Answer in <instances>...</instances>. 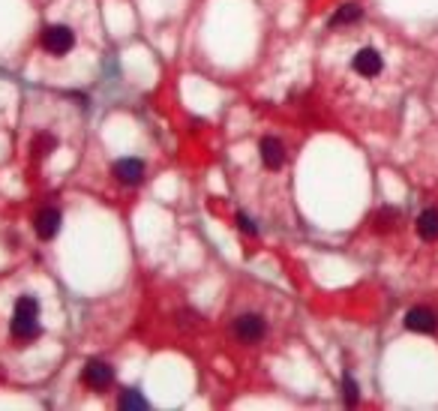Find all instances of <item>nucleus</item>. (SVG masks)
<instances>
[{
  "label": "nucleus",
  "mask_w": 438,
  "mask_h": 411,
  "mask_svg": "<svg viewBox=\"0 0 438 411\" xmlns=\"http://www.w3.org/2000/svg\"><path fill=\"white\" fill-rule=\"evenodd\" d=\"M10 333L19 345H28L33 340H39L43 327H39V300L30 298V294H21L15 300L12 309V322H10Z\"/></svg>",
  "instance_id": "obj_1"
},
{
  "label": "nucleus",
  "mask_w": 438,
  "mask_h": 411,
  "mask_svg": "<svg viewBox=\"0 0 438 411\" xmlns=\"http://www.w3.org/2000/svg\"><path fill=\"white\" fill-rule=\"evenodd\" d=\"M234 223H237V228H241L243 234H250V237H255V234H259V225H255L252 219L246 216V213H237V216H234Z\"/></svg>",
  "instance_id": "obj_15"
},
{
  "label": "nucleus",
  "mask_w": 438,
  "mask_h": 411,
  "mask_svg": "<svg viewBox=\"0 0 438 411\" xmlns=\"http://www.w3.org/2000/svg\"><path fill=\"white\" fill-rule=\"evenodd\" d=\"M111 171H114V177L127 186H138L144 180V162L135 159V156H123V159H118L111 166Z\"/></svg>",
  "instance_id": "obj_7"
},
{
  "label": "nucleus",
  "mask_w": 438,
  "mask_h": 411,
  "mask_svg": "<svg viewBox=\"0 0 438 411\" xmlns=\"http://www.w3.org/2000/svg\"><path fill=\"white\" fill-rule=\"evenodd\" d=\"M231 333H234L237 342L255 345V342L264 340V333H267V322H264L259 312H246V315H241L234 324H231Z\"/></svg>",
  "instance_id": "obj_3"
},
{
  "label": "nucleus",
  "mask_w": 438,
  "mask_h": 411,
  "mask_svg": "<svg viewBox=\"0 0 438 411\" xmlns=\"http://www.w3.org/2000/svg\"><path fill=\"white\" fill-rule=\"evenodd\" d=\"M342 397L349 406H358V399H360V390H358V384H354V378L351 375H345L342 378Z\"/></svg>",
  "instance_id": "obj_14"
},
{
  "label": "nucleus",
  "mask_w": 438,
  "mask_h": 411,
  "mask_svg": "<svg viewBox=\"0 0 438 411\" xmlns=\"http://www.w3.org/2000/svg\"><path fill=\"white\" fill-rule=\"evenodd\" d=\"M417 232L424 241H438V210L429 208L417 216Z\"/></svg>",
  "instance_id": "obj_10"
},
{
  "label": "nucleus",
  "mask_w": 438,
  "mask_h": 411,
  "mask_svg": "<svg viewBox=\"0 0 438 411\" xmlns=\"http://www.w3.org/2000/svg\"><path fill=\"white\" fill-rule=\"evenodd\" d=\"M363 19V10L358 3H345L330 15V27H342V24H358Z\"/></svg>",
  "instance_id": "obj_11"
},
{
  "label": "nucleus",
  "mask_w": 438,
  "mask_h": 411,
  "mask_svg": "<svg viewBox=\"0 0 438 411\" xmlns=\"http://www.w3.org/2000/svg\"><path fill=\"white\" fill-rule=\"evenodd\" d=\"M61 223H63L61 210H57V208H43L36 216H33V232H36L39 241H52V237L61 232Z\"/></svg>",
  "instance_id": "obj_6"
},
{
  "label": "nucleus",
  "mask_w": 438,
  "mask_h": 411,
  "mask_svg": "<svg viewBox=\"0 0 438 411\" xmlns=\"http://www.w3.org/2000/svg\"><path fill=\"white\" fill-rule=\"evenodd\" d=\"M351 69L363 78H375L384 72V57H382V52H375V48H360V52H354V57H351Z\"/></svg>",
  "instance_id": "obj_4"
},
{
  "label": "nucleus",
  "mask_w": 438,
  "mask_h": 411,
  "mask_svg": "<svg viewBox=\"0 0 438 411\" xmlns=\"http://www.w3.org/2000/svg\"><path fill=\"white\" fill-rule=\"evenodd\" d=\"M406 327L415 333H435L438 331V315L426 307H415L406 315Z\"/></svg>",
  "instance_id": "obj_9"
},
{
  "label": "nucleus",
  "mask_w": 438,
  "mask_h": 411,
  "mask_svg": "<svg viewBox=\"0 0 438 411\" xmlns=\"http://www.w3.org/2000/svg\"><path fill=\"white\" fill-rule=\"evenodd\" d=\"M39 45H43V52H48L52 57H63V54H69L72 45H76V34H72V27H66V24H45L43 34H39Z\"/></svg>",
  "instance_id": "obj_2"
},
{
  "label": "nucleus",
  "mask_w": 438,
  "mask_h": 411,
  "mask_svg": "<svg viewBox=\"0 0 438 411\" xmlns=\"http://www.w3.org/2000/svg\"><path fill=\"white\" fill-rule=\"evenodd\" d=\"M81 381L94 390H105V388H111V381H114V369L105 364V360H87L85 369H81Z\"/></svg>",
  "instance_id": "obj_5"
},
{
  "label": "nucleus",
  "mask_w": 438,
  "mask_h": 411,
  "mask_svg": "<svg viewBox=\"0 0 438 411\" xmlns=\"http://www.w3.org/2000/svg\"><path fill=\"white\" fill-rule=\"evenodd\" d=\"M118 408H127V411L129 408H138V411H142V408H147V399L138 390H123L120 399H118Z\"/></svg>",
  "instance_id": "obj_12"
},
{
  "label": "nucleus",
  "mask_w": 438,
  "mask_h": 411,
  "mask_svg": "<svg viewBox=\"0 0 438 411\" xmlns=\"http://www.w3.org/2000/svg\"><path fill=\"white\" fill-rule=\"evenodd\" d=\"M259 153H261V162H264V166H267L270 171L283 168V162H285V147H283V142H279L276 135H264L261 142H259Z\"/></svg>",
  "instance_id": "obj_8"
},
{
  "label": "nucleus",
  "mask_w": 438,
  "mask_h": 411,
  "mask_svg": "<svg viewBox=\"0 0 438 411\" xmlns=\"http://www.w3.org/2000/svg\"><path fill=\"white\" fill-rule=\"evenodd\" d=\"M57 147V138L52 133H39L36 138H33V151H36V156H48Z\"/></svg>",
  "instance_id": "obj_13"
}]
</instances>
